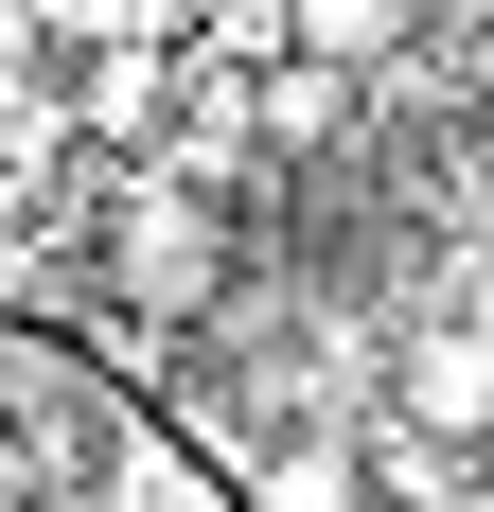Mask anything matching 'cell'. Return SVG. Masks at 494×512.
I'll return each instance as SVG.
<instances>
[{"instance_id": "1", "label": "cell", "mask_w": 494, "mask_h": 512, "mask_svg": "<svg viewBox=\"0 0 494 512\" xmlns=\"http://www.w3.org/2000/svg\"><path fill=\"white\" fill-rule=\"evenodd\" d=\"M406 36H424V0H283V53H318V71H353V89H389Z\"/></svg>"}]
</instances>
